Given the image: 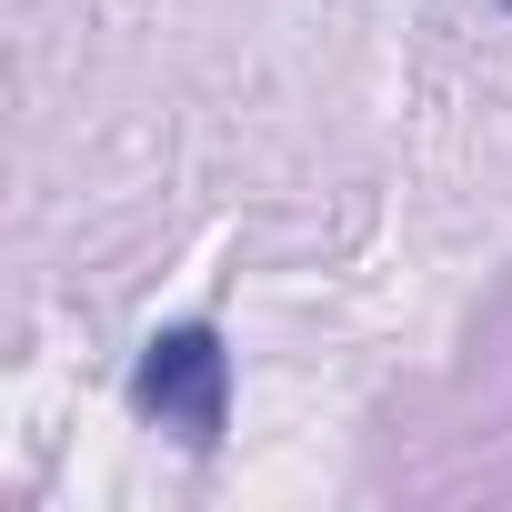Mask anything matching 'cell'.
I'll return each mask as SVG.
<instances>
[{"label":"cell","mask_w":512,"mask_h":512,"mask_svg":"<svg viewBox=\"0 0 512 512\" xmlns=\"http://www.w3.org/2000/svg\"><path fill=\"white\" fill-rule=\"evenodd\" d=\"M502 11H512V0H502Z\"/></svg>","instance_id":"obj_2"},{"label":"cell","mask_w":512,"mask_h":512,"mask_svg":"<svg viewBox=\"0 0 512 512\" xmlns=\"http://www.w3.org/2000/svg\"><path fill=\"white\" fill-rule=\"evenodd\" d=\"M131 402H141L151 422H171L191 452H211V442L231 432V352H221V332H211V322L151 332V342H141V372H131Z\"/></svg>","instance_id":"obj_1"}]
</instances>
